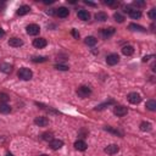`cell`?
I'll return each instance as SVG.
<instances>
[{"instance_id":"29","label":"cell","mask_w":156,"mask_h":156,"mask_svg":"<svg viewBox=\"0 0 156 156\" xmlns=\"http://www.w3.org/2000/svg\"><path fill=\"white\" fill-rule=\"evenodd\" d=\"M105 129H106V131H109V132H111V133H113V134H117V135L123 137V133H122V132H119L118 129H113V128H111V127H105Z\"/></svg>"},{"instance_id":"6","label":"cell","mask_w":156,"mask_h":156,"mask_svg":"<svg viewBox=\"0 0 156 156\" xmlns=\"http://www.w3.org/2000/svg\"><path fill=\"white\" fill-rule=\"evenodd\" d=\"M127 112H128V109H127L126 106H122V105L116 106V107L113 109V113H115L116 116H118V117H123V116H126V115H127Z\"/></svg>"},{"instance_id":"10","label":"cell","mask_w":156,"mask_h":156,"mask_svg":"<svg viewBox=\"0 0 156 156\" xmlns=\"http://www.w3.org/2000/svg\"><path fill=\"white\" fill-rule=\"evenodd\" d=\"M104 151H105L106 154H109V155H115V154H117V152L119 151V148H118L117 145H115V144H111V145H107V146L104 149Z\"/></svg>"},{"instance_id":"7","label":"cell","mask_w":156,"mask_h":156,"mask_svg":"<svg viewBox=\"0 0 156 156\" xmlns=\"http://www.w3.org/2000/svg\"><path fill=\"white\" fill-rule=\"evenodd\" d=\"M33 45L36 48H38V49H43V48H45L48 45V42H46L45 38H37V39L33 40Z\"/></svg>"},{"instance_id":"40","label":"cell","mask_w":156,"mask_h":156,"mask_svg":"<svg viewBox=\"0 0 156 156\" xmlns=\"http://www.w3.org/2000/svg\"><path fill=\"white\" fill-rule=\"evenodd\" d=\"M6 156H12V155H11V154H8V155H6Z\"/></svg>"},{"instance_id":"25","label":"cell","mask_w":156,"mask_h":156,"mask_svg":"<svg viewBox=\"0 0 156 156\" xmlns=\"http://www.w3.org/2000/svg\"><path fill=\"white\" fill-rule=\"evenodd\" d=\"M10 100V97L6 93H0V104H6Z\"/></svg>"},{"instance_id":"12","label":"cell","mask_w":156,"mask_h":156,"mask_svg":"<svg viewBox=\"0 0 156 156\" xmlns=\"http://www.w3.org/2000/svg\"><path fill=\"white\" fill-rule=\"evenodd\" d=\"M62 146H64V142H62V140L53 139V140L50 142V148H51L53 150H59V149H61Z\"/></svg>"},{"instance_id":"26","label":"cell","mask_w":156,"mask_h":156,"mask_svg":"<svg viewBox=\"0 0 156 156\" xmlns=\"http://www.w3.org/2000/svg\"><path fill=\"white\" fill-rule=\"evenodd\" d=\"M129 29H132V30H139V32H144V30H145L144 27H142L139 24H135V23H131L129 24Z\"/></svg>"},{"instance_id":"1","label":"cell","mask_w":156,"mask_h":156,"mask_svg":"<svg viewBox=\"0 0 156 156\" xmlns=\"http://www.w3.org/2000/svg\"><path fill=\"white\" fill-rule=\"evenodd\" d=\"M17 76H18V78H21L23 81H29L30 78L33 77V72L30 71L29 68H27V67H22L17 72Z\"/></svg>"},{"instance_id":"28","label":"cell","mask_w":156,"mask_h":156,"mask_svg":"<svg viewBox=\"0 0 156 156\" xmlns=\"http://www.w3.org/2000/svg\"><path fill=\"white\" fill-rule=\"evenodd\" d=\"M42 139L45 140V142H51L53 140V133H43L42 134Z\"/></svg>"},{"instance_id":"9","label":"cell","mask_w":156,"mask_h":156,"mask_svg":"<svg viewBox=\"0 0 156 156\" xmlns=\"http://www.w3.org/2000/svg\"><path fill=\"white\" fill-rule=\"evenodd\" d=\"M34 123L37 124V126H39V127H46L48 124H49V119L46 117L40 116V117H37L34 119Z\"/></svg>"},{"instance_id":"37","label":"cell","mask_w":156,"mask_h":156,"mask_svg":"<svg viewBox=\"0 0 156 156\" xmlns=\"http://www.w3.org/2000/svg\"><path fill=\"white\" fill-rule=\"evenodd\" d=\"M150 57H152V56H144V57H143V61H144V62H146V61H149V59H150Z\"/></svg>"},{"instance_id":"13","label":"cell","mask_w":156,"mask_h":156,"mask_svg":"<svg viewBox=\"0 0 156 156\" xmlns=\"http://www.w3.org/2000/svg\"><path fill=\"white\" fill-rule=\"evenodd\" d=\"M9 45L12 46V48H20V46L23 45V42H22V39L14 37V38H11V39L9 40Z\"/></svg>"},{"instance_id":"14","label":"cell","mask_w":156,"mask_h":156,"mask_svg":"<svg viewBox=\"0 0 156 156\" xmlns=\"http://www.w3.org/2000/svg\"><path fill=\"white\" fill-rule=\"evenodd\" d=\"M77 16H78V18L82 20V21H88V20L90 18V14H89L87 10H79V11L77 12Z\"/></svg>"},{"instance_id":"5","label":"cell","mask_w":156,"mask_h":156,"mask_svg":"<svg viewBox=\"0 0 156 156\" xmlns=\"http://www.w3.org/2000/svg\"><path fill=\"white\" fill-rule=\"evenodd\" d=\"M118 61H119V56H118L117 54H110V55H107V57H106V62H107V65H110V66L117 65Z\"/></svg>"},{"instance_id":"4","label":"cell","mask_w":156,"mask_h":156,"mask_svg":"<svg viewBox=\"0 0 156 156\" xmlns=\"http://www.w3.org/2000/svg\"><path fill=\"white\" fill-rule=\"evenodd\" d=\"M128 101L131 103V104H134V105H137V104H139L140 101H142V97L138 94V93H129L128 94Z\"/></svg>"},{"instance_id":"21","label":"cell","mask_w":156,"mask_h":156,"mask_svg":"<svg viewBox=\"0 0 156 156\" xmlns=\"http://www.w3.org/2000/svg\"><path fill=\"white\" fill-rule=\"evenodd\" d=\"M95 20H97V21H101V22H104V21H106V20H107V14H105V12L100 11V12H98V14L95 15Z\"/></svg>"},{"instance_id":"11","label":"cell","mask_w":156,"mask_h":156,"mask_svg":"<svg viewBox=\"0 0 156 156\" xmlns=\"http://www.w3.org/2000/svg\"><path fill=\"white\" fill-rule=\"evenodd\" d=\"M56 15L61 18H65L70 15V10L67 8H59V9H56Z\"/></svg>"},{"instance_id":"16","label":"cell","mask_w":156,"mask_h":156,"mask_svg":"<svg viewBox=\"0 0 156 156\" xmlns=\"http://www.w3.org/2000/svg\"><path fill=\"white\" fill-rule=\"evenodd\" d=\"M122 53H123V55H126V56H131V55L134 54V48L132 45H126V46H123Z\"/></svg>"},{"instance_id":"8","label":"cell","mask_w":156,"mask_h":156,"mask_svg":"<svg viewBox=\"0 0 156 156\" xmlns=\"http://www.w3.org/2000/svg\"><path fill=\"white\" fill-rule=\"evenodd\" d=\"M115 28L113 27H109V28H104L103 30H101V36H103V38H105V39H107V38H110L111 36H113L115 34Z\"/></svg>"},{"instance_id":"20","label":"cell","mask_w":156,"mask_h":156,"mask_svg":"<svg viewBox=\"0 0 156 156\" xmlns=\"http://www.w3.org/2000/svg\"><path fill=\"white\" fill-rule=\"evenodd\" d=\"M84 43L88 46H94L97 44V38H94V37H87L85 40H84Z\"/></svg>"},{"instance_id":"38","label":"cell","mask_w":156,"mask_h":156,"mask_svg":"<svg viewBox=\"0 0 156 156\" xmlns=\"http://www.w3.org/2000/svg\"><path fill=\"white\" fill-rule=\"evenodd\" d=\"M51 3H54L53 0H49V2H44V4H51Z\"/></svg>"},{"instance_id":"24","label":"cell","mask_w":156,"mask_h":156,"mask_svg":"<svg viewBox=\"0 0 156 156\" xmlns=\"http://www.w3.org/2000/svg\"><path fill=\"white\" fill-rule=\"evenodd\" d=\"M146 109L150 111H156V101L155 100H149L146 103Z\"/></svg>"},{"instance_id":"30","label":"cell","mask_w":156,"mask_h":156,"mask_svg":"<svg viewBox=\"0 0 156 156\" xmlns=\"http://www.w3.org/2000/svg\"><path fill=\"white\" fill-rule=\"evenodd\" d=\"M55 68L59 70V71H67L70 67L66 66V65H61V64H59V65H55Z\"/></svg>"},{"instance_id":"32","label":"cell","mask_w":156,"mask_h":156,"mask_svg":"<svg viewBox=\"0 0 156 156\" xmlns=\"http://www.w3.org/2000/svg\"><path fill=\"white\" fill-rule=\"evenodd\" d=\"M149 17H150L151 20H155V18H156V9H155V8L150 10V12H149Z\"/></svg>"},{"instance_id":"17","label":"cell","mask_w":156,"mask_h":156,"mask_svg":"<svg viewBox=\"0 0 156 156\" xmlns=\"http://www.w3.org/2000/svg\"><path fill=\"white\" fill-rule=\"evenodd\" d=\"M29 11H30V8H29V6L22 5V6H20V9L17 10V15H18V16H24V15H27Z\"/></svg>"},{"instance_id":"34","label":"cell","mask_w":156,"mask_h":156,"mask_svg":"<svg viewBox=\"0 0 156 156\" xmlns=\"http://www.w3.org/2000/svg\"><path fill=\"white\" fill-rule=\"evenodd\" d=\"M71 33H72V36H73L75 38H77V39H78V37H79V33L77 32L76 29H72V32H71Z\"/></svg>"},{"instance_id":"31","label":"cell","mask_w":156,"mask_h":156,"mask_svg":"<svg viewBox=\"0 0 156 156\" xmlns=\"http://www.w3.org/2000/svg\"><path fill=\"white\" fill-rule=\"evenodd\" d=\"M105 4L107 6H113V8H117L118 6V3L117 2H113V0H105Z\"/></svg>"},{"instance_id":"18","label":"cell","mask_w":156,"mask_h":156,"mask_svg":"<svg viewBox=\"0 0 156 156\" xmlns=\"http://www.w3.org/2000/svg\"><path fill=\"white\" fill-rule=\"evenodd\" d=\"M75 148L79 151H84V150H87V144L84 140H77L75 143Z\"/></svg>"},{"instance_id":"19","label":"cell","mask_w":156,"mask_h":156,"mask_svg":"<svg viewBox=\"0 0 156 156\" xmlns=\"http://www.w3.org/2000/svg\"><path fill=\"white\" fill-rule=\"evenodd\" d=\"M139 128H140V131H143V132H150V131L152 129V126H151V123H149V122H142L140 126H139Z\"/></svg>"},{"instance_id":"27","label":"cell","mask_w":156,"mask_h":156,"mask_svg":"<svg viewBox=\"0 0 156 156\" xmlns=\"http://www.w3.org/2000/svg\"><path fill=\"white\" fill-rule=\"evenodd\" d=\"M113 18H115V21L116 22H118V23H122L123 21H124V17L119 14V12H116V14H113Z\"/></svg>"},{"instance_id":"33","label":"cell","mask_w":156,"mask_h":156,"mask_svg":"<svg viewBox=\"0 0 156 156\" xmlns=\"http://www.w3.org/2000/svg\"><path fill=\"white\" fill-rule=\"evenodd\" d=\"M32 61L33 62H44V61H46V57H38V56H36V57H33L32 59Z\"/></svg>"},{"instance_id":"35","label":"cell","mask_w":156,"mask_h":156,"mask_svg":"<svg viewBox=\"0 0 156 156\" xmlns=\"http://www.w3.org/2000/svg\"><path fill=\"white\" fill-rule=\"evenodd\" d=\"M134 5H135V6H144L145 3H144V2H134Z\"/></svg>"},{"instance_id":"2","label":"cell","mask_w":156,"mask_h":156,"mask_svg":"<svg viewBox=\"0 0 156 156\" xmlns=\"http://www.w3.org/2000/svg\"><path fill=\"white\" fill-rule=\"evenodd\" d=\"M77 94H78L79 98L85 99V98H88L91 94V89L89 87H87V85H82V87H79L77 89Z\"/></svg>"},{"instance_id":"3","label":"cell","mask_w":156,"mask_h":156,"mask_svg":"<svg viewBox=\"0 0 156 156\" xmlns=\"http://www.w3.org/2000/svg\"><path fill=\"white\" fill-rule=\"evenodd\" d=\"M27 33L29 34V36H37V34H39V32H40V27L38 26V24H36V23H32V24H29V26H27Z\"/></svg>"},{"instance_id":"15","label":"cell","mask_w":156,"mask_h":156,"mask_svg":"<svg viewBox=\"0 0 156 156\" xmlns=\"http://www.w3.org/2000/svg\"><path fill=\"white\" fill-rule=\"evenodd\" d=\"M128 15H129L133 20H137V18H140V17H142L140 10H134V9H129V8H128Z\"/></svg>"},{"instance_id":"39","label":"cell","mask_w":156,"mask_h":156,"mask_svg":"<svg viewBox=\"0 0 156 156\" xmlns=\"http://www.w3.org/2000/svg\"><path fill=\"white\" fill-rule=\"evenodd\" d=\"M39 156H49V155H46V154H42V155H39Z\"/></svg>"},{"instance_id":"22","label":"cell","mask_w":156,"mask_h":156,"mask_svg":"<svg viewBox=\"0 0 156 156\" xmlns=\"http://www.w3.org/2000/svg\"><path fill=\"white\" fill-rule=\"evenodd\" d=\"M10 111H11V107H10L8 104H0V113L6 115V113H9Z\"/></svg>"},{"instance_id":"23","label":"cell","mask_w":156,"mask_h":156,"mask_svg":"<svg viewBox=\"0 0 156 156\" xmlns=\"http://www.w3.org/2000/svg\"><path fill=\"white\" fill-rule=\"evenodd\" d=\"M0 70H2L3 72H5V73H10L12 71V66L9 65V64H2L0 65Z\"/></svg>"},{"instance_id":"36","label":"cell","mask_w":156,"mask_h":156,"mask_svg":"<svg viewBox=\"0 0 156 156\" xmlns=\"http://www.w3.org/2000/svg\"><path fill=\"white\" fill-rule=\"evenodd\" d=\"M5 36V32H4V29L3 28H0V38H3Z\"/></svg>"}]
</instances>
